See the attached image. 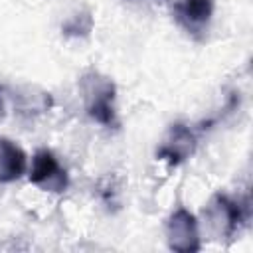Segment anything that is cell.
I'll use <instances>...</instances> for the list:
<instances>
[{"instance_id":"obj_1","label":"cell","mask_w":253,"mask_h":253,"mask_svg":"<svg viewBox=\"0 0 253 253\" xmlns=\"http://www.w3.org/2000/svg\"><path fill=\"white\" fill-rule=\"evenodd\" d=\"M81 93H83V99H85L87 113L97 123L111 125L113 117H115V107H113L115 87H113L111 79L103 77L99 73L85 75L81 79Z\"/></svg>"},{"instance_id":"obj_2","label":"cell","mask_w":253,"mask_h":253,"mask_svg":"<svg viewBox=\"0 0 253 253\" xmlns=\"http://www.w3.org/2000/svg\"><path fill=\"white\" fill-rule=\"evenodd\" d=\"M28 176L30 182L43 192H63L67 188V172L47 148H42L34 154Z\"/></svg>"},{"instance_id":"obj_3","label":"cell","mask_w":253,"mask_h":253,"mask_svg":"<svg viewBox=\"0 0 253 253\" xmlns=\"http://www.w3.org/2000/svg\"><path fill=\"white\" fill-rule=\"evenodd\" d=\"M166 237L172 249H198V223L186 208H178L166 221Z\"/></svg>"},{"instance_id":"obj_4","label":"cell","mask_w":253,"mask_h":253,"mask_svg":"<svg viewBox=\"0 0 253 253\" xmlns=\"http://www.w3.org/2000/svg\"><path fill=\"white\" fill-rule=\"evenodd\" d=\"M208 215V225L219 233V235H229L235 231L237 223L241 221V206L239 202L227 198V196H213L211 202L208 204L206 211Z\"/></svg>"},{"instance_id":"obj_5","label":"cell","mask_w":253,"mask_h":253,"mask_svg":"<svg viewBox=\"0 0 253 253\" xmlns=\"http://www.w3.org/2000/svg\"><path fill=\"white\" fill-rule=\"evenodd\" d=\"M211 0H180L174 4V16L188 32H200L206 28L211 16Z\"/></svg>"},{"instance_id":"obj_6","label":"cell","mask_w":253,"mask_h":253,"mask_svg":"<svg viewBox=\"0 0 253 253\" xmlns=\"http://www.w3.org/2000/svg\"><path fill=\"white\" fill-rule=\"evenodd\" d=\"M28 170L26 152L10 138L0 136V182H14Z\"/></svg>"},{"instance_id":"obj_7","label":"cell","mask_w":253,"mask_h":253,"mask_svg":"<svg viewBox=\"0 0 253 253\" xmlns=\"http://www.w3.org/2000/svg\"><path fill=\"white\" fill-rule=\"evenodd\" d=\"M192 148H194L192 132L182 125H174L160 146V156L170 158L172 162H178V160H184V156H188Z\"/></svg>"}]
</instances>
